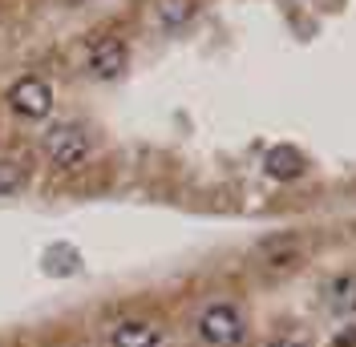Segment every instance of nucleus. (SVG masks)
Instances as JSON below:
<instances>
[{"label":"nucleus","instance_id":"6","mask_svg":"<svg viewBox=\"0 0 356 347\" xmlns=\"http://www.w3.org/2000/svg\"><path fill=\"white\" fill-rule=\"evenodd\" d=\"M324 307L332 315H356V275L353 271H344V275L324 282Z\"/></svg>","mask_w":356,"mask_h":347},{"label":"nucleus","instance_id":"8","mask_svg":"<svg viewBox=\"0 0 356 347\" xmlns=\"http://www.w3.org/2000/svg\"><path fill=\"white\" fill-rule=\"evenodd\" d=\"M267 174L280 178V182L300 178V174H304V153H296L291 146H275V150L267 153Z\"/></svg>","mask_w":356,"mask_h":347},{"label":"nucleus","instance_id":"4","mask_svg":"<svg viewBox=\"0 0 356 347\" xmlns=\"http://www.w3.org/2000/svg\"><path fill=\"white\" fill-rule=\"evenodd\" d=\"M8 105L13 113H21V117H44L49 109H53V89L44 77H21L17 85L8 89Z\"/></svg>","mask_w":356,"mask_h":347},{"label":"nucleus","instance_id":"5","mask_svg":"<svg viewBox=\"0 0 356 347\" xmlns=\"http://www.w3.org/2000/svg\"><path fill=\"white\" fill-rule=\"evenodd\" d=\"M130 61V53H126V44L118 41V37H106V41L93 44V53H89V73L97 77V81H113L122 69Z\"/></svg>","mask_w":356,"mask_h":347},{"label":"nucleus","instance_id":"3","mask_svg":"<svg viewBox=\"0 0 356 347\" xmlns=\"http://www.w3.org/2000/svg\"><path fill=\"white\" fill-rule=\"evenodd\" d=\"M304 259H308V246L300 239H271L255 251V271L267 279H288L304 266Z\"/></svg>","mask_w":356,"mask_h":347},{"label":"nucleus","instance_id":"11","mask_svg":"<svg viewBox=\"0 0 356 347\" xmlns=\"http://www.w3.org/2000/svg\"><path fill=\"white\" fill-rule=\"evenodd\" d=\"M267 347H308L304 339H296V335H284V339H271Z\"/></svg>","mask_w":356,"mask_h":347},{"label":"nucleus","instance_id":"7","mask_svg":"<svg viewBox=\"0 0 356 347\" xmlns=\"http://www.w3.org/2000/svg\"><path fill=\"white\" fill-rule=\"evenodd\" d=\"M162 344V331L146 319H126V323L113 327L110 347H158Z\"/></svg>","mask_w":356,"mask_h":347},{"label":"nucleus","instance_id":"2","mask_svg":"<svg viewBox=\"0 0 356 347\" xmlns=\"http://www.w3.org/2000/svg\"><path fill=\"white\" fill-rule=\"evenodd\" d=\"M44 153L57 170H81L93 146H89V133L81 126H57V130L44 133Z\"/></svg>","mask_w":356,"mask_h":347},{"label":"nucleus","instance_id":"9","mask_svg":"<svg viewBox=\"0 0 356 347\" xmlns=\"http://www.w3.org/2000/svg\"><path fill=\"white\" fill-rule=\"evenodd\" d=\"M195 0H158L154 4V21L162 24V28H178V24H186L191 17H195Z\"/></svg>","mask_w":356,"mask_h":347},{"label":"nucleus","instance_id":"10","mask_svg":"<svg viewBox=\"0 0 356 347\" xmlns=\"http://www.w3.org/2000/svg\"><path fill=\"white\" fill-rule=\"evenodd\" d=\"M29 182V166L21 158H0V194H17Z\"/></svg>","mask_w":356,"mask_h":347},{"label":"nucleus","instance_id":"1","mask_svg":"<svg viewBox=\"0 0 356 347\" xmlns=\"http://www.w3.org/2000/svg\"><path fill=\"white\" fill-rule=\"evenodd\" d=\"M243 335H247V319H243V311H239L235 303L202 307V315H199V339L202 344L235 347V344H243Z\"/></svg>","mask_w":356,"mask_h":347}]
</instances>
